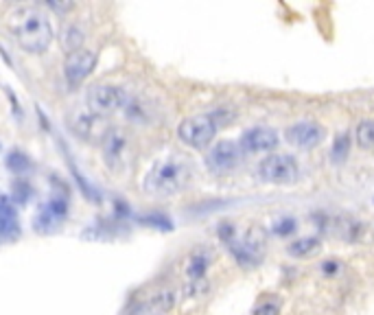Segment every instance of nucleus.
<instances>
[{"label":"nucleus","mask_w":374,"mask_h":315,"mask_svg":"<svg viewBox=\"0 0 374 315\" xmlns=\"http://www.w3.org/2000/svg\"><path fill=\"white\" fill-rule=\"evenodd\" d=\"M9 33L14 35L20 48L27 53H44L53 42V24L40 7L35 5H20L7 16Z\"/></svg>","instance_id":"1"},{"label":"nucleus","mask_w":374,"mask_h":315,"mask_svg":"<svg viewBox=\"0 0 374 315\" xmlns=\"http://www.w3.org/2000/svg\"><path fill=\"white\" fill-rule=\"evenodd\" d=\"M190 175H193V169L186 158L169 156V158L158 160L156 165L149 169V173L145 175L143 188L145 193L153 197H171V195H177L182 188H186V184L190 182Z\"/></svg>","instance_id":"2"},{"label":"nucleus","mask_w":374,"mask_h":315,"mask_svg":"<svg viewBox=\"0 0 374 315\" xmlns=\"http://www.w3.org/2000/svg\"><path fill=\"white\" fill-rule=\"evenodd\" d=\"M127 101H130V94H127L125 88L112 85V83H97V85L90 88L88 94H86L88 110L103 116V119L123 112Z\"/></svg>","instance_id":"3"},{"label":"nucleus","mask_w":374,"mask_h":315,"mask_svg":"<svg viewBox=\"0 0 374 315\" xmlns=\"http://www.w3.org/2000/svg\"><path fill=\"white\" fill-rule=\"evenodd\" d=\"M265 234L261 228H252L245 232L241 238H232L228 243L230 254L235 256V261L241 267H259L261 261L265 256Z\"/></svg>","instance_id":"4"},{"label":"nucleus","mask_w":374,"mask_h":315,"mask_svg":"<svg viewBox=\"0 0 374 315\" xmlns=\"http://www.w3.org/2000/svg\"><path fill=\"white\" fill-rule=\"evenodd\" d=\"M217 130L219 128L210 119V114H197V116H188L179 123L177 138L190 149H206L213 145Z\"/></svg>","instance_id":"5"},{"label":"nucleus","mask_w":374,"mask_h":315,"mask_svg":"<svg viewBox=\"0 0 374 315\" xmlns=\"http://www.w3.org/2000/svg\"><path fill=\"white\" fill-rule=\"evenodd\" d=\"M259 175L263 182L269 184H291L298 180L300 165L289 154H269L267 158L261 160Z\"/></svg>","instance_id":"6"},{"label":"nucleus","mask_w":374,"mask_h":315,"mask_svg":"<svg viewBox=\"0 0 374 315\" xmlns=\"http://www.w3.org/2000/svg\"><path fill=\"white\" fill-rule=\"evenodd\" d=\"M101 151H103V162H106V167L110 171L114 173L123 171L127 167V162H130V154H132L130 134L121 128H112L108 136L103 138Z\"/></svg>","instance_id":"7"},{"label":"nucleus","mask_w":374,"mask_h":315,"mask_svg":"<svg viewBox=\"0 0 374 315\" xmlns=\"http://www.w3.org/2000/svg\"><path fill=\"white\" fill-rule=\"evenodd\" d=\"M241 158H243V151H241L239 143L226 138V141H217L208 149L204 162H206V167H208V171H213L217 175H224V173L235 171L241 165Z\"/></svg>","instance_id":"8"},{"label":"nucleus","mask_w":374,"mask_h":315,"mask_svg":"<svg viewBox=\"0 0 374 315\" xmlns=\"http://www.w3.org/2000/svg\"><path fill=\"white\" fill-rule=\"evenodd\" d=\"M68 123H70V128L77 136L83 138V141H90V143H103V138H106L108 132L112 130L108 119H103L90 110L72 112Z\"/></svg>","instance_id":"9"},{"label":"nucleus","mask_w":374,"mask_h":315,"mask_svg":"<svg viewBox=\"0 0 374 315\" xmlns=\"http://www.w3.org/2000/svg\"><path fill=\"white\" fill-rule=\"evenodd\" d=\"M278 143V132L274 128H267V125H256V128L245 130L239 138L243 154H272Z\"/></svg>","instance_id":"10"},{"label":"nucleus","mask_w":374,"mask_h":315,"mask_svg":"<svg viewBox=\"0 0 374 315\" xmlns=\"http://www.w3.org/2000/svg\"><path fill=\"white\" fill-rule=\"evenodd\" d=\"M97 66V53L95 50L81 48L72 55H66V61H63V77H66V83L70 88L81 85L88 74L95 70Z\"/></svg>","instance_id":"11"},{"label":"nucleus","mask_w":374,"mask_h":315,"mask_svg":"<svg viewBox=\"0 0 374 315\" xmlns=\"http://www.w3.org/2000/svg\"><path fill=\"white\" fill-rule=\"evenodd\" d=\"M285 136L293 147L315 149L322 145V141H324L326 130L315 121H298V123H293L291 128H287Z\"/></svg>","instance_id":"12"},{"label":"nucleus","mask_w":374,"mask_h":315,"mask_svg":"<svg viewBox=\"0 0 374 315\" xmlns=\"http://www.w3.org/2000/svg\"><path fill=\"white\" fill-rule=\"evenodd\" d=\"M213 265V252L206 247H197L195 252H190V256L186 258V283H197V281H206V274H208Z\"/></svg>","instance_id":"13"},{"label":"nucleus","mask_w":374,"mask_h":315,"mask_svg":"<svg viewBox=\"0 0 374 315\" xmlns=\"http://www.w3.org/2000/svg\"><path fill=\"white\" fill-rule=\"evenodd\" d=\"M66 215H68V201L63 197H55V199H50L48 204L42 206L40 215H37V219H35V225L40 230H50L61 219H66Z\"/></svg>","instance_id":"14"},{"label":"nucleus","mask_w":374,"mask_h":315,"mask_svg":"<svg viewBox=\"0 0 374 315\" xmlns=\"http://www.w3.org/2000/svg\"><path fill=\"white\" fill-rule=\"evenodd\" d=\"M175 307V292L173 289H162L149 302H145L143 307H138L130 315H166Z\"/></svg>","instance_id":"15"},{"label":"nucleus","mask_w":374,"mask_h":315,"mask_svg":"<svg viewBox=\"0 0 374 315\" xmlns=\"http://www.w3.org/2000/svg\"><path fill=\"white\" fill-rule=\"evenodd\" d=\"M335 232H337V236L342 238V241H346V243H357L361 236H364V232H366V225H364V221H359L357 217H353V215H342V217H337L335 219Z\"/></svg>","instance_id":"16"},{"label":"nucleus","mask_w":374,"mask_h":315,"mask_svg":"<svg viewBox=\"0 0 374 315\" xmlns=\"http://www.w3.org/2000/svg\"><path fill=\"white\" fill-rule=\"evenodd\" d=\"M20 232V221L16 208L0 197V241H9Z\"/></svg>","instance_id":"17"},{"label":"nucleus","mask_w":374,"mask_h":315,"mask_svg":"<svg viewBox=\"0 0 374 315\" xmlns=\"http://www.w3.org/2000/svg\"><path fill=\"white\" fill-rule=\"evenodd\" d=\"M83 42H86V31L79 27V24H75V22L63 24V29L59 33V44L68 55L77 53V50H81Z\"/></svg>","instance_id":"18"},{"label":"nucleus","mask_w":374,"mask_h":315,"mask_svg":"<svg viewBox=\"0 0 374 315\" xmlns=\"http://www.w3.org/2000/svg\"><path fill=\"white\" fill-rule=\"evenodd\" d=\"M317 250H319V238L317 236H300V238H295V241H291L289 247H287L289 256H293V258L313 256Z\"/></svg>","instance_id":"19"},{"label":"nucleus","mask_w":374,"mask_h":315,"mask_svg":"<svg viewBox=\"0 0 374 315\" xmlns=\"http://www.w3.org/2000/svg\"><path fill=\"white\" fill-rule=\"evenodd\" d=\"M351 136H348L346 132L337 134L335 136V141L331 145V160L335 162V165H344V162L348 160V156H351Z\"/></svg>","instance_id":"20"},{"label":"nucleus","mask_w":374,"mask_h":315,"mask_svg":"<svg viewBox=\"0 0 374 315\" xmlns=\"http://www.w3.org/2000/svg\"><path fill=\"white\" fill-rule=\"evenodd\" d=\"M355 138L359 147L374 149V121H361L355 130Z\"/></svg>","instance_id":"21"},{"label":"nucleus","mask_w":374,"mask_h":315,"mask_svg":"<svg viewBox=\"0 0 374 315\" xmlns=\"http://www.w3.org/2000/svg\"><path fill=\"white\" fill-rule=\"evenodd\" d=\"M295 230H298V221H295V217H289V215H280L278 219H274L272 228H269V232L276 236H289Z\"/></svg>","instance_id":"22"},{"label":"nucleus","mask_w":374,"mask_h":315,"mask_svg":"<svg viewBox=\"0 0 374 315\" xmlns=\"http://www.w3.org/2000/svg\"><path fill=\"white\" fill-rule=\"evenodd\" d=\"M252 315H280V300L278 296H267L254 307Z\"/></svg>","instance_id":"23"},{"label":"nucleus","mask_w":374,"mask_h":315,"mask_svg":"<svg viewBox=\"0 0 374 315\" xmlns=\"http://www.w3.org/2000/svg\"><path fill=\"white\" fill-rule=\"evenodd\" d=\"M7 165H9V169H14V171L20 175V173H22V169H27V167L31 165V162L27 160V156H24V154H16V151H14V154L9 156Z\"/></svg>","instance_id":"24"},{"label":"nucleus","mask_w":374,"mask_h":315,"mask_svg":"<svg viewBox=\"0 0 374 315\" xmlns=\"http://www.w3.org/2000/svg\"><path fill=\"white\" fill-rule=\"evenodd\" d=\"M145 223L153 225V228H160V230H171L173 225H171V219L169 217H164V215H149L143 219Z\"/></svg>","instance_id":"25"},{"label":"nucleus","mask_w":374,"mask_h":315,"mask_svg":"<svg viewBox=\"0 0 374 315\" xmlns=\"http://www.w3.org/2000/svg\"><path fill=\"white\" fill-rule=\"evenodd\" d=\"M217 234H219V238L228 245L232 238H237V228L232 223H222L219 225V230H217Z\"/></svg>","instance_id":"26"},{"label":"nucleus","mask_w":374,"mask_h":315,"mask_svg":"<svg viewBox=\"0 0 374 315\" xmlns=\"http://www.w3.org/2000/svg\"><path fill=\"white\" fill-rule=\"evenodd\" d=\"M339 270H342V263H339V261H335V258L322 263V272H324L326 276H335Z\"/></svg>","instance_id":"27"},{"label":"nucleus","mask_w":374,"mask_h":315,"mask_svg":"<svg viewBox=\"0 0 374 315\" xmlns=\"http://www.w3.org/2000/svg\"><path fill=\"white\" fill-rule=\"evenodd\" d=\"M48 7L53 11H70L72 9V3H66V5H59V3H48Z\"/></svg>","instance_id":"28"}]
</instances>
